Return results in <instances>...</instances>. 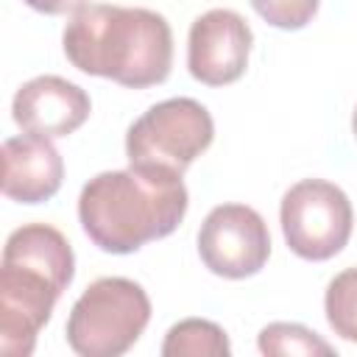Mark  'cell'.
I'll list each match as a JSON object with an SVG mask.
<instances>
[{"mask_svg": "<svg viewBox=\"0 0 357 357\" xmlns=\"http://www.w3.org/2000/svg\"><path fill=\"white\" fill-rule=\"evenodd\" d=\"M248 3L268 25L282 31H301L318 14L321 0H248Z\"/></svg>", "mask_w": 357, "mask_h": 357, "instance_id": "cell-14", "label": "cell"}, {"mask_svg": "<svg viewBox=\"0 0 357 357\" xmlns=\"http://www.w3.org/2000/svg\"><path fill=\"white\" fill-rule=\"evenodd\" d=\"M324 312L335 335H340L349 343H357V268L340 271L326 284Z\"/></svg>", "mask_w": 357, "mask_h": 357, "instance_id": "cell-13", "label": "cell"}, {"mask_svg": "<svg viewBox=\"0 0 357 357\" xmlns=\"http://www.w3.org/2000/svg\"><path fill=\"white\" fill-rule=\"evenodd\" d=\"M279 223L284 243L296 257L326 262L346 248L354 226V209L337 184L304 178L282 195Z\"/></svg>", "mask_w": 357, "mask_h": 357, "instance_id": "cell-6", "label": "cell"}, {"mask_svg": "<svg viewBox=\"0 0 357 357\" xmlns=\"http://www.w3.org/2000/svg\"><path fill=\"white\" fill-rule=\"evenodd\" d=\"M162 354L165 357H229L231 343L215 321L184 318L167 329Z\"/></svg>", "mask_w": 357, "mask_h": 357, "instance_id": "cell-11", "label": "cell"}, {"mask_svg": "<svg viewBox=\"0 0 357 357\" xmlns=\"http://www.w3.org/2000/svg\"><path fill=\"white\" fill-rule=\"evenodd\" d=\"M22 3L39 14H67L84 6V0H22Z\"/></svg>", "mask_w": 357, "mask_h": 357, "instance_id": "cell-15", "label": "cell"}, {"mask_svg": "<svg viewBox=\"0 0 357 357\" xmlns=\"http://www.w3.org/2000/svg\"><path fill=\"white\" fill-rule=\"evenodd\" d=\"M198 254L215 276L245 279L265 268L271 234L257 209L245 204H220L201 223Z\"/></svg>", "mask_w": 357, "mask_h": 357, "instance_id": "cell-7", "label": "cell"}, {"mask_svg": "<svg viewBox=\"0 0 357 357\" xmlns=\"http://www.w3.org/2000/svg\"><path fill=\"white\" fill-rule=\"evenodd\" d=\"M64 178V159L47 137L22 134L3 142V195L17 204L50 201Z\"/></svg>", "mask_w": 357, "mask_h": 357, "instance_id": "cell-10", "label": "cell"}, {"mask_svg": "<svg viewBox=\"0 0 357 357\" xmlns=\"http://www.w3.org/2000/svg\"><path fill=\"white\" fill-rule=\"evenodd\" d=\"M75 276V254L67 237L47 223L14 229L0 265V351L28 357L59 296Z\"/></svg>", "mask_w": 357, "mask_h": 357, "instance_id": "cell-3", "label": "cell"}, {"mask_svg": "<svg viewBox=\"0 0 357 357\" xmlns=\"http://www.w3.org/2000/svg\"><path fill=\"white\" fill-rule=\"evenodd\" d=\"M254 45L251 25L231 8H212L192 20L187 39L190 75L206 86H226L243 78Z\"/></svg>", "mask_w": 357, "mask_h": 357, "instance_id": "cell-8", "label": "cell"}, {"mask_svg": "<svg viewBox=\"0 0 357 357\" xmlns=\"http://www.w3.org/2000/svg\"><path fill=\"white\" fill-rule=\"evenodd\" d=\"M89 112V95L61 75H36L25 81L11 100L14 123L25 134H39L47 139H59L78 131L86 123Z\"/></svg>", "mask_w": 357, "mask_h": 357, "instance_id": "cell-9", "label": "cell"}, {"mask_svg": "<svg viewBox=\"0 0 357 357\" xmlns=\"http://www.w3.org/2000/svg\"><path fill=\"white\" fill-rule=\"evenodd\" d=\"M190 206L184 178L167 170H103L78 195V220L106 254H134L178 229Z\"/></svg>", "mask_w": 357, "mask_h": 357, "instance_id": "cell-2", "label": "cell"}, {"mask_svg": "<svg viewBox=\"0 0 357 357\" xmlns=\"http://www.w3.org/2000/svg\"><path fill=\"white\" fill-rule=\"evenodd\" d=\"M61 47L75 70L128 89L156 86L167 81L173 67L170 22L137 6L89 3L75 8L64 25Z\"/></svg>", "mask_w": 357, "mask_h": 357, "instance_id": "cell-1", "label": "cell"}, {"mask_svg": "<svg viewBox=\"0 0 357 357\" xmlns=\"http://www.w3.org/2000/svg\"><path fill=\"white\" fill-rule=\"evenodd\" d=\"M215 123L204 103L192 98H167L142 112L126 134V156L131 167L184 170L212 145Z\"/></svg>", "mask_w": 357, "mask_h": 357, "instance_id": "cell-5", "label": "cell"}, {"mask_svg": "<svg viewBox=\"0 0 357 357\" xmlns=\"http://www.w3.org/2000/svg\"><path fill=\"white\" fill-rule=\"evenodd\" d=\"M351 131H354V139H357V109H354V114H351Z\"/></svg>", "mask_w": 357, "mask_h": 357, "instance_id": "cell-16", "label": "cell"}, {"mask_svg": "<svg viewBox=\"0 0 357 357\" xmlns=\"http://www.w3.org/2000/svg\"><path fill=\"white\" fill-rule=\"evenodd\" d=\"M257 346L268 357H287V354H301V357H332L335 346L326 343L318 332L307 329L304 324H287L276 321L262 326Z\"/></svg>", "mask_w": 357, "mask_h": 357, "instance_id": "cell-12", "label": "cell"}, {"mask_svg": "<svg viewBox=\"0 0 357 357\" xmlns=\"http://www.w3.org/2000/svg\"><path fill=\"white\" fill-rule=\"evenodd\" d=\"M151 321V298L134 279H95L73 304L67 318V346L81 357L126 354Z\"/></svg>", "mask_w": 357, "mask_h": 357, "instance_id": "cell-4", "label": "cell"}]
</instances>
